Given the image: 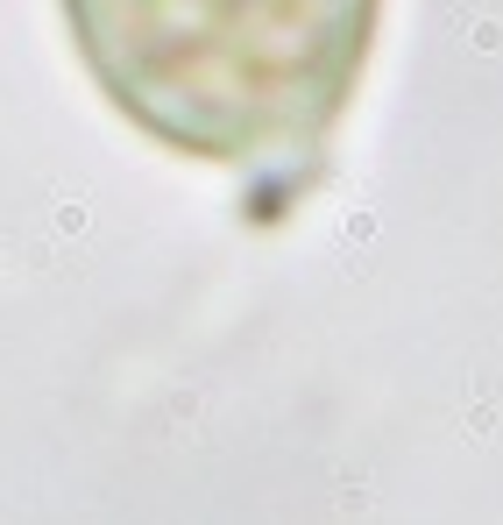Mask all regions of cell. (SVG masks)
Wrapping results in <instances>:
<instances>
[{"label": "cell", "instance_id": "6da1fadb", "mask_svg": "<svg viewBox=\"0 0 503 525\" xmlns=\"http://www.w3.org/2000/svg\"><path fill=\"white\" fill-rule=\"evenodd\" d=\"M100 93L163 149L312 164L348 114L383 0H64Z\"/></svg>", "mask_w": 503, "mask_h": 525}]
</instances>
